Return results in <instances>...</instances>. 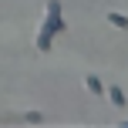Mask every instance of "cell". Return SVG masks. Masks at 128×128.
I'll return each mask as SVG.
<instances>
[{"label":"cell","instance_id":"cell-1","mask_svg":"<svg viewBox=\"0 0 128 128\" xmlns=\"http://www.w3.org/2000/svg\"><path fill=\"white\" fill-rule=\"evenodd\" d=\"M64 30V17H61V4L58 0H47V10H44V24L37 30V51H51L54 44V34Z\"/></svg>","mask_w":128,"mask_h":128},{"label":"cell","instance_id":"cell-2","mask_svg":"<svg viewBox=\"0 0 128 128\" xmlns=\"http://www.w3.org/2000/svg\"><path fill=\"white\" fill-rule=\"evenodd\" d=\"M84 88H88L94 98H101V94H104V84L98 81V74H84Z\"/></svg>","mask_w":128,"mask_h":128},{"label":"cell","instance_id":"cell-3","mask_svg":"<svg viewBox=\"0 0 128 128\" xmlns=\"http://www.w3.org/2000/svg\"><path fill=\"white\" fill-rule=\"evenodd\" d=\"M104 94L111 98V104H115V108H125V91L118 88V84H108V91H104Z\"/></svg>","mask_w":128,"mask_h":128},{"label":"cell","instance_id":"cell-4","mask_svg":"<svg viewBox=\"0 0 128 128\" xmlns=\"http://www.w3.org/2000/svg\"><path fill=\"white\" fill-rule=\"evenodd\" d=\"M108 20H111V27H118V30H128V17H125L122 10H111Z\"/></svg>","mask_w":128,"mask_h":128},{"label":"cell","instance_id":"cell-5","mask_svg":"<svg viewBox=\"0 0 128 128\" xmlns=\"http://www.w3.org/2000/svg\"><path fill=\"white\" fill-rule=\"evenodd\" d=\"M24 118H27V122H34V125H37V122H44V115H40V111H27Z\"/></svg>","mask_w":128,"mask_h":128}]
</instances>
